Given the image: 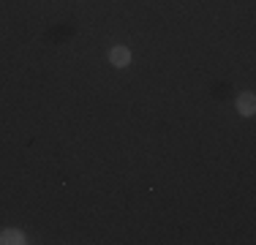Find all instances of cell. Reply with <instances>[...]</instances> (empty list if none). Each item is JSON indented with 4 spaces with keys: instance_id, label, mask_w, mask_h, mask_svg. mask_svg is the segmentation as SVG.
Listing matches in <instances>:
<instances>
[{
    "instance_id": "3957f363",
    "label": "cell",
    "mask_w": 256,
    "mask_h": 245,
    "mask_svg": "<svg viewBox=\"0 0 256 245\" xmlns=\"http://www.w3.org/2000/svg\"><path fill=\"white\" fill-rule=\"evenodd\" d=\"M25 242V234L20 229H3L0 232V245H22Z\"/></svg>"
},
{
    "instance_id": "6da1fadb",
    "label": "cell",
    "mask_w": 256,
    "mask_h": 245,
    "mask_svg": "<svg viewBox=\"0 0 256 245\" xmlns=\"http://www.w3.org/2000/svg\"><path fill=\"white\" fill-rule=\"evenodd\" d=\"M109 63H112L114 68H126V66L131 63V49L128 46H112L109 49Z\"/></svg>"
},
{
    "instance_id": "7a4b0ae2",
    "label": "cell",
    "mask_w": 256,
    "mask_h": 245,
    "mask_svg": "<svg viewBox=\"0 0 256 245\" xmlns=\"http://www.w3.org/2000/svg\"><path fill=\"white\" fill-rule=\"evenodd\" d=\"M237 112L246 114V118H251L256 112V96L254 93H240L237 96Z\"/></svg>"
}]
</instances>
